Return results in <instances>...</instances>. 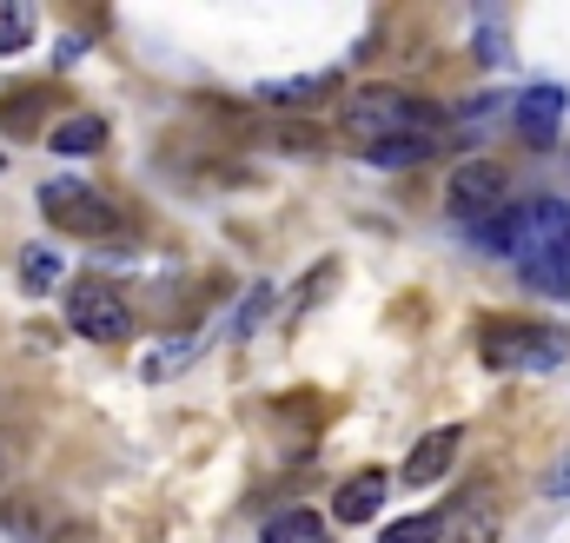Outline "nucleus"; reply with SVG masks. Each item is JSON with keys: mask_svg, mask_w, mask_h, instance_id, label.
Wrapping results in <instances>:
<instances>
[{"mask_svg": "<svg viewBox=\"0 0 570 543\" xmlns=\"http://www.w3.org/2000/svg\"><path fill=\"white\" fill-rule=\"evenodd\" d=\"M511 259H518L531 292L570 298V206L564 199L518 206V246H511Z\"/></svg>", "mask_w": 570, "mask_h": 543, "instance_id": "obj_1", "label": "nucleus"}, {"mask_svg": "<svg viewBox=\"0 0 570 543\" xmlns=\"http://www.w3.org/2000/svg\"><path fill=\"white\" fill-rule=\"evenodd\" d=\"M478 358H484V372H504V378L558 372V365L570 358V338L558 332V325H538V318H484Z\"/></svg>", "mask_w": 570, "mask_h": 543, "instance_id": "obj_2", "label": "nucleus"}, {"mask_svg": "<svg viewBox=\"0 0 570 543\" xmlns=\"http://www.w3.org/2000/svg\"><path fill=\"white\" fill-rule=\"evenodd\" d=\"M438 120H444V107L412 100L399 87H365V93H352L338 107V127L358 139V146H379V139H399V134H431Z\"/></svg>", "mask_w": 570, "mask_h": 543, "instance_id": "obj_3", "label": "nucleus"}, {"mask_svg": "<svg viewBox=\"0 0 570 543\" xmlns=\"http://www.w3.org/2000/svg\"><path fill=\"white\" fill-rule=\"evenodd\" d=\"M67 325L94 345H120L134 332V305L114 278H73L67 285Z\"/></svg>", "mask_w": 570, "mask_h": 543, "instance_id": "obj_4", "label": "nucleus"}, {"mask_svg": "<svg viewBox=\"0 0 570 543\" xmlns=\"http://www.w3.org/2000/svg\"><path fill=\"white\" fill-rule=\"evenodd\" d=\"M511 206V172L498 159H464L451 179H444V213L458 226H484Z\"/></svg>", "mask_w": 570, "mask_h": 543, "instance_id": "obj_5", "label": "nucleus"}, {"mask_svg": "<svg viewBox=\"0 0 570 543\" xmlns=\"http://www.w3.org/2000/svg\"><path fill=\"white\" fill-rule=\"evenodd\" d=\"M40 213H47L60 233H80V239H107V233L120 226V213H114L94 186H80V179H47V186H40Z\"/></svg>", "mask_w": 570, "mask_h": 543, "instance_id": "obj_6", "label": "nucleus"}, {"mask_svg": "<svg viewBox=\"0 0 570 543\" xmlns=\"http://www.w3.org/2000/svg\"><path fill=\"white\" fill-rule=\"evenodd\" d=\"M458 444H464V424H431L425 437L405 451V471H399V484L425 491V484H438V477H451V464H458Z\"/></svg>", "mask_w": 570, "mask_h": 543, "instance_id": "obj_7", "label": "nucleus"}, {"mask_svg": "<svg viewBox=\"0 0 570 543\" xmlns=\"http://www.w3.org/2000/svg\"><path fill=\"white\" fill-rule=\"evenodd\" d=\"M511 127L524 134V146H558V127H564V93L558 87H531L511 113Z\"/></svg>", "mask_w": 570, "mask_h": 543, "instance_id": "obj_8", "label": "nucleus"}, {"mask_svg": "<svg viewBox=\"0 0 570 543\" xmlns=\"http://www.w3.org/2000/svg\"><path fill=\"white\" fill-rule=\"evenodd\" d=\"M385 491H392V477H385V471H358V477H345V484H338L332 517H338V524H372V517L385 511Z\"/></svg>", "mask_w": 570, "mask_h": 543, "instance_id": "obj_9", "label": "nucleus"}, {"mask_svg": "<svg viewBox=\"0 0 570 543\" xmlns=\"http://www.w3.org/2000/svg\"><path fill=\"white\" fill-rule=\"evenodd\" d=\"M0 531L20 537V543H47L53 524H47V504H40L33 491H7V497H0Z\"/></svg>", "mask_w": 570, "mask_h": 543, "instance_id": "obj_10", "label": "nucleus"}, {"mask_svg": "<svg viewBox=\"0 0 570 543\" xmlns=\"http://www.w3.org/2000/svg\"><path fill=\"white\" fill-rule=\"evenodd\" d=\"M365 159H372L379 172H405V166H425V159H431V134L379 139V146H365Z\"/></svg>", "mask_w": 570, "mask_h": 543, "instance_id": "obj_11", "label": "nucleus"}, {"mask_svg": "<svg viewBox=\"0 0 570 543\" xmlns=\"http://www.w3.org/2000/svg\"><path fill=\"white\" fill-rule=\"evenodd\" d=\"M259 543H325V517H318V511H279V517L259 531Z\"/></svg>", "mask_w": 570, "mask_h": 543, "instance_id": "obj_12", "label": "nucleus"}, {"mask_svg": "<svg viewBox=\"0 0 570 543\" xmlns=\"http://www.w3.org/2000/svg\"><path fill=\"white\" fill-rule=\"evenodd\" d=\"M47 139H53V152H100V146H107V120L73 113V120H60Z\"/></svg>", "mask_w": 570, "mask_h": 543, "instance_id": "obj_13", "label": "nucleus"}, {"mask_svg": "<svg viewBox=\"0 0 570 543\" xmlns=\"http://www.w3.org/2000/svg\"><path fill=\"white\" fill-rule=\"evenodd\" d=\"M325 93H332V73H298V80H273V87H259L266 107H305V100H325Z\"/></svg>", "mask_w": 570, "mask_h": 543, "instance_id": "obj_14", "label": "nucleus"}, {"mask_svg": "<svg viewBox=\"0 0 570 543\" xmlns=\"http://www.w3.org/2000/svg\"><path fill=\"white\" fill-rule=\"evenodd\" d=\"M193 352H199L193 338H166V345H153V352L140 358V372L146 378H179V372L193 365Z\"/></svg>", "mask_w": 570, "mask_h": 543, "instance_id": "obj_15", "label": "nucleus"}, {"mask_svg": "<svg viewBox=\"0 0 570 543\" xmlns=\"http://www.w3.org/2000/svg\"><path fill=\"white\" fill-rule=\"evenodd\" d=\"M444 537V511H419V517H399V524H385L379 543H438Z\"/></svg>", "mask_w": 570, "mask_h": 543, "instance_id": "obj_16", "label": "nucleus"}, {"mask_svg": "<svg viewBox=\"0 0 570 543\" xmlns=\"http://www.w3.org/2000/svg\"><path fill=\"white\" fill-rule=\"evenodd\" d=\"M20 285H27V292H47V285H60V259H53L47 246H27V253H20Z\"/></svg>", "mask_w": 570, "mask_h": 543, "instance_id": "obj_17", "label": "nucleus"}, {"mask_svg": "<svg viewBox=\"0 0 570 543\" xmlns=\"http://www.w3.org/2000/svg\"><path fill=\"white\" fill-rule=\"evenodd\" d=\"M273 146H279V152H298V159H318V152L332 146V134H325V127H279Z\"/></svg>", "mask_w": 570, "mask_h": 543, "instance_id": "obj_18", "label": "nucleus"}, {"mask_svg": "<svg viewBox=\"0 0 570 543\" xmlns=\"http://www.w3.org/2000/svg\"><path fill=\"white\" fill-rule=\"evenodd\" d=\"M27 40H33V13H27V7H7V13H0V60L20 53Z\"/></svg>", "mask_w": 570, "mask_h": 543, "instance_id": "obj_19", "label": "nucleus"}, {"mask_svg": "<svg viewBox=\"0 0 570 543\" xmlns=\"http://www.w3.org/2000/svg\"><path fill=\"white\" fill-rule=\"evenodd\" d=\"M266 312H273V285H253V292H246V305H239V318H233V332H239V338H253Z\"/></svg>", "mask_w": 570, "mask_h": 543, "instance_id": "obj_20", "label": "nucleus"}, {"mask_svg": "<svg viewBox=\"0 0 570 543\" xmlns=\"http://www.w3.org/2000/svg\"><path fill=\"white\" fill-rule=\"evenodd\" d=\"M47 543H107V537H100L94 524H53V531H47Z\"/></svg>", "mask_w": 570, "mask_h": 543, "instance_id": "obj_21", "label": "nucleus"}, {"mask_svg": "<svg viewBox=\"0 0 570 543\" xmlns=\"http://www.w3.org/2000/svg\"><path fill=\"white\" fill-rule=\"evenodd\" d=\"M544 491H551V497H570V457H558V471L544 477Z\"/></svg>", "mask_w": 570, "mask_h": 543, "instance_id": "obj_22", "label": "nucleus"}, {"mask_svg": "<svg viewBox=\"0 0 570 543\" xmlns=\"http://www.w3.org/2000/svg\"><path fill=\"white\" fill-rule=\"evenodd\" d=\"M458 543H491V517H478V524H471V531H464Z\"/></svg>", "mask_w": 570, "mask_h": 543, "instance_id": "obj_23", "label": "nucleus"}, {"mask_svg": "<svg viewBox=\"0 0 570 543\" xmlns=\"http://www.w3.org/2000/svg\"><path fill=\"white\" fill-rule=\"evenodd\" d=\"M0 166H7V159H0Z\"/></svg>", "mask_w": 570, "mask_h": 543, "instance_id": "obj_24", "label": "nucleus"}, {"mask_svg": "<svg viewBox=\"0 0 570 543\" xmlns=\"http://www.w3.org/2000/svg\"><path fill=\"white\" fill-rule=\"evenodd\" d=\"M0 471H7V464H0Z\"/></svg>", "mask_w": 570, "mask_h": 543, "instance_id": "obj_25", "label": "nucleus"}]
</instances>
